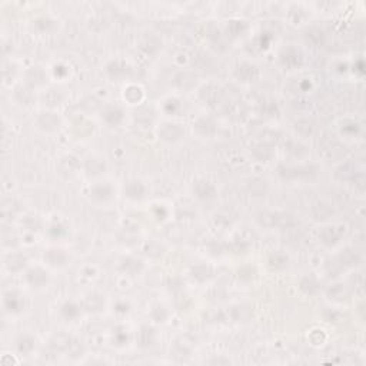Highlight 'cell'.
I'll list each match as a JSON object with an SVG mask.
<instances>
[{
  "instance_id": "6da1fadb",
  "label": "cell",
  "mask_w": 366,
  "mask_h": 366,
  "mask_svg": "<svg viewBox=\"0 0 366 366\" xmlns=\"http://www.w3.org/2000/svg\"><path fill=\"white\" fill-rule=\"evenodd\" d=\"M26 281L32 288H43L49 282V275L42 267H32L27 270Z\"/></svg>"
},
{
  "instance_id": "7a4b0ae2",
  "label": "cell",
  "mask_w": 366,
  "mask_h": 366,
  "mask_svg": "<svg viewBox=\"0 0 366 366\" xmlns=\"http://www.w3.org/2000/svg\"><path fill=\"white\" fill-rule=\"evenodd\" d=\"M102 117H103V120H105L107 125L117 126V125H120L123 122L125 113H123V110L119 106H109V107H106L105 110H103Z\"/></svg>"
},
{
  "instance_id": "3957f363",
  "label": "cell",
  "mask_w": 366,
  "mask_h": 366,
  "mask_svg": "<svg viewBox=\"0 0 366 366\" xmlns=\"http://www.w3.org/2000/svg\"><path fill=\"white\" fill-rule=\"evenodd\" d=\"M155 340H156V332H155V329L152 326H148V325L142 326L139 329L137 335H136V342L142 348L152 346L155 343Z\"/></svg>"
},
{
  "instance_id": "277c9868",
  "label": "cell",
  "mask_w": 366,
  "mask_h": 366,
  "mask_svg": "<svg viewBox=\"0 0 366 366\" xmlns=\"http://www.w3.org/2000/svg\"><path fill=\"white\" fill-rule=\"evenodd\" d=\"M195 193L200 200H210L216 196V187L208 181H199L195 184Z\"/></svg>"
},
{
  "instance_id": "5b68a950",
  "label": "cell",
  "mask_w": 366,
  "mask_h": 366,
  "mask_svg": "<svg viewBox=\"0 0 366 366\" xmlns=\"http://www.w3.org/2000/svg\"><path fill=\"white\" fill-rule=\"evenodd\" d=\"M23 306H25V302L16 292H9L4 295V308L7 312L19 314V312H22Z\"/></svg>"
},
{
  "instance_id": "8992f818",
  "label": "cell",
  "mask_w": 366,
  "mask_h": 366,
  "mask_svg": "<svg viewBox=\"0 0 366 366\" xmlns=\"http://www.w3.org/2000/svg\"><path fill=\"white\" fill-rule=\"evenodd\" d=\"M45 261L48 262L50 266L60 267V266H65V265H66V262H67V255H66L65 250H62V249L52 248V249L46 250V253H45Z\"/></svg>"
},
{
  "instance_id": "52a82bcc",
  "label": "cell",
  "mask_w": 366,
  "mask_h": 366,
  "mask_svg": "<svg viewBox=\"0 0 366 366\" xmlns=\"http://www.w3.org/2000/svg\"><path fill=\"white\" fill-rule=\"evenodd\" d=\"M160 133V137L163 140H167V142H175V140H179L184 134V131L181 128V125H172V123H166L163 125L162 131L159 132Z\"/></svg>"
},
{
  "instance_id": "ba28073f",
  "label": "cell",
  "mask_w": 366,
  "mask_h": 366,
  "mask_svg": "<svg viewBox=\"0 0 366 366\" xmlns=\"http://www.w3.org/2000/svg\"><path fill=\"white\" fill-rule=\"evenodd\" d=\"M146 192V187L143 186V183L139 181H132L126 183L125 186V196L129 198L132 200H140L143 199Z\"/></svg>"
},
{
  "instance_id": "9c48e42d",
  "label": "cell",
  "mask_w": 366,
  "mask_h": 366,
  "mask_svg": "<svg viewBox=\"0 0 366 366\" xmlns=\"http://www.w3.org/2000/svg\"><path fill=\"white\" fill-rule=\"evenodd\" d=\"M113 195V189L110 184H95L90 189V198L96 202H106L112 198Z\"/></svg>"
},
{
  "instance_id": "30bf717a",
  "label": "cell",
  "mask_w": 366,
  "mask_h": 366,
  "mask_svg": "<svg viewBox=\"0 0 366 366\" xmlns=\"http://www.w3.org/2000/svg\"><path fill=\"white\" fill-rule=\"evenodd\" d=\"M258 67L252 63H242L236 70V76L243 82H253L258 78Z\"/></svg>"
},
{
  "instance_id": "8fae6325",
  "label": "cell",
  "mask_w": 366,
  "mask_h": 366,
  "mask_svg": "<svg viewBox=\"0 0 366 366\" xmlns=\"http://www.w3.org/2000/svg\"><path fill=\"white\" fill-rule=\"evenodd\" d=\"M82 308L79 306L78 303L75 302H65L60 308V315L66 319V320H76L79 316H80V311Z\"/></svg>"
},
{
  "instance_id": "7c38bea8",
  "label": "cell",
  "mask_w": 366,
  "mask_h": 366,
  "mask_svg": "<svg viewBox=\"0 0 366 366\" xmlns=\"http://www.w3.org/2000/svg\"><path fill=\"white\" fill-rule=\"evenodd\" d=\"M128 72H129V69L123 62L116 60V62H112V63L107 65V73L112 79L123 78V76L128 75Z\"/></svg>"
},
{
  "instance_id": "4fadbf2b",
  "label": "cell",
  "mask_w": 366,
  "mask_h": 366,
  "mask_svg": "<svg viewBox=\"0 0 366 366\" xmlns=\"http://www.w3.org/2000/svg\"><path fill=\"white\" fill-rule=\"evenodd\" d=\"M300 290L303 292V293H306V295H316L317 292H319V282H317V279L312 276V275H308V276H305L302 281H300Z\"/></svg>"
},
{
  "instance_id": "5bb4252c",
  "label": "cell",
  "mask_w": 366,
  "mask_h": 366,
  "mask_svg": "<svg viewBox=\"0 0 366 366\" xmlns=\"http://www.w3.org/2000/svg\"><path fill=\"white\" fill-rule=\"evenodd\" d=\"M34 339L32 338V336H29V335H22L17 342H16V348H17V350L20 352V353H23V355H29V353H32L33 352V349H34Z\"/></svg>"
},
{
  "instance_id": "9a60e30c",
  "label": "cell",
  "mask_w": 366,
  "mask_h": 366,
  "mask_svg": "<svg viewBox=\"0 0 366 366\" xmlns=\"http://www.w3.org/2000/svg\"><path fill=\"white\" fill-rule=\"evenodd\" d=\"M320 239L325 245H335L339 242L340 233L332 226H328V228H323V231L320 232Z\"/></svg>"
},
{
  "instance_id": "2e32d148",
  "label": "cell",
  "mask_w": 366,
  "mask_h": 366,
  "mask_svg": "<svg viewBox=\"0 0 366 366\" xmlns=\"http://www.w3.org/2000/svg\"><path fill=\"white\" fill-rule=\"evenodd\" d=\"M196 132L202 136H210L215 133V123L210 120V119H206V117H202L196 122V125L193 126Z\"/></svg>"
},
{
  "instance_id": "e0dca14e",
  "label": "cell",
  "mask_w": 366,
  "mask_h": 366,
  "mask_svg": "<svg viewBox=\"0 0 366 366\" xmlns=\"http://www.w3.org/2000/svg\"><path fill=\"white\" fill-rule=\"evenodd\" d=\"M6 266L10 272H19L26 266V258L22 255H10L6 261Z\"/></svg>"
},
{
  "instance_id": "ac0fdd59",
  "label": "cell",
  "mask_w": 366,
  "mask_h": 366,
  "mask_svg": "<svg viewBox=\"0 0 366 366\" xmlns=\"http://www.w3.org/2000/svg\"><path fill=\"white\" fill-rule=\"evenodd\" d=\"M122 270L126 272V273H131V275H134V273H139L143 267V263L142 261L136 259V258H126L125 261L122 262Z\"/></svg>"
},
{
  "instance_id": "d6986e66",
  "label": "cell",
  "mask_w": 366,
  "mask_h": 366,
  "mask_svg": "<svg viewBox=\"0 0 366 366\" xmlns=\"http://www.w3.org/2000/svg\"><path fill=\"white\" fill-rule=\"evenodd\" d=\"M39 125L46 131H53L59 126V119L53 113H43L39 117Z\"/></svg>"
},
{
  "instance_id": "ffe728a7",
  "label": "cell",
  "mask_w": 366,
  "mask_h": 366,
  "mask_svg": "<svg viewBox=\"0 0 366 366\" xmlns=\"http://www.w3.org/2000/svg\"><path fill=\"white\" fill-rule=\"evenodd\" d=\"M290 62H293L292 66L300 65V62H302V54H300L299 50H296V49H289V50H286V52L282 54V63H283L285 66H290Z\"/></svg>"
},
{
  "instance_id": "44dd1931",
  "label": "cell",
  "mask_w": 366,
  "mask_h": 366,
  "mask_svg": "<svg viewBox=\"0 0 366 366\" xmlns=\"http://www.w3.org/2000/svg\"><path fill=\"white\" fill-rule=\"evenodd\" d=\"M269 265L275 270H282L288 266V256L282 253H275L269 258Z\"/></svg>"
},
{
  "instance_id": "7402d4cb",
  "label": "cell",
  "mask_w": 366,
  "mask_h": 366,
  "mask_svg": "<svg viewBox=\"0 0 366 366\" xmlns=\"http://www.w3.org/2000/svg\"><path fill=\"white\" fill-rule=\"evenodd\" d=\"M102 306H103V300H102L100 296L93 295V296H89V298L84 300V308H86L89 312H98V311L102 309Z\"/></svg>"
},
{
  "instance_id": "603a6c76",
  "label": "cell",
  "mask_w": 366,
  "mask_h": 366,
  "mask_svg": "<svg viewBox=\"0 0 366 366\" xmlns=\"http://www.w3.org/2000/svg\"><path fill=\"white\" fill-rule=\"evenodd\" d=\"M210 275V269L205 265H198L192 269V276L193 279H196L198 282H205Z\"/></svg>"
},
{
  "instance_id": "cb8c5ba5",
  "label": "cell",
  "mask_w": 366,
  "mask_h": 366,
  "mask_svg": "<svg viewBox=\"0 0 366 366\" xmlns=\"http://www.w3.org/2000/svg\"><path fill=\"white\" fill-rule=\"evenodd\" d=\"M167 311H166V308L165 306H162V305H156V306H153V309L150 311V317L157 322V323H163L166 319H167Z\"/></svg>"
},
{
  "instance_id": "d4e9b609",
  "label": "cell",
  "mask_w": 366,
  "mask_h": 366,
  "mask_svg": "<svg viewBox=\"0 0 366 366\" xmlns=\"http://www.w3.org/2000/svg\"><path fill=\"white\" fill-rule=\"evenodd\" d=\"M113 332H115V333H113V339L116 340V343H117V345H125V343L129 340L128 331H126L125 328L119 326V328H116Z\"/></svg>"
},
{
  "instance_id": "484cf974",
  "label": "cell",
  "mask_w": 366,
  "mask_h": 366,
  "mask_svg": "<svg viewBox=\"0 0 366 366\" xmlns=\"http://www.w3.org/2000/svg\"><path fill=\"white\" fill-rule=\"evenodd\" d=\"M65 232H66V229L60 223H54V225L50 226V229H49V233L53 237H60L62 235H65Z\"/></svg>"
},
{
  "instance_id": "4316f807",
  "label": "cell",
  "mask_w": 366,
  "mask_h": 366,
  "mask_svg": "<svg viewBox=\"0 0 366 366\" xmlns=\"http://www.w3.org/2000/svg\"><path fill=\"white\" fill-rule=\"evenodd\" d=\"M115 311L117 314H128L129 312V305L126 302H117L115 306Z\"/></svg>"
}]
</instances>
